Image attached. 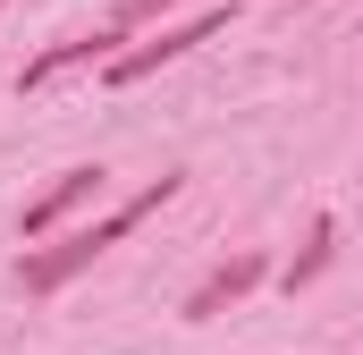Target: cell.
<instances>
[{
	"label": "cell",
	"mask_w": 363,
	"mask_h": 355,
	"mask_svg": "<svg viewBox=\"0 0 363 355\" xmlns=\"http://www.w3.org/2000/svg\"><path fill=\"white\" fill-rule=\"evenodd\" d=\"M169 195H178V178H152V186H144L135 203H118V212H101L93 229H77V237H60V246H43V254H26V263H17V279H26V296H51V288H68V279H77L85 263H101V254H110V246H118L127 229H144V220H152V212H161Z\"/></svg>",
	"instance_id": "6da1fadb"
},
{
	"label": "cell",
	"mask_w": 363,
	"mask_h": 355,
	"mask_svg": "<svg viewBox=\"0 0 363 355\" xmlns=\"http://www.w3.org/2000/svg\"><path fill=\"white\" fill-rule=\"evenodd\" d=\"M161 9H178V0H118L93 34H77V43H60V51H43V60H26V77H17V93H43L51 77H68V68H85V60H110V43H127L135 26H152Z\"/></svg>",
	"instance_id": "7a4b0ae2"
},
{
	"label": "cell",
	"mask_w": 363,
	"mask_h": 355,
	"mask_svg": "<svg viewBox=\"0 0 363 355\" xmlns=\"http://www.w3.org/2000/svg\"><path fill=\"white\" fill-rule=\"evenodd\" d=\"M211 34H228V9H203V17H186V26H161V34H152V43H135V51H110V60H101V77H110V85H144L161 60H186V51H194V43H211Z\"/></svg>",
	"instance_id": "3957f363"
},
{
	"label": "cell",
	"mask_w": 363,
	"mask_h": 355,
	"mask_svg": "<svg viewBox=\"0 0 363 355\" xmlns=\"http://www.w3.org/2000/svg\"><path fill=\"white\" fill-rule=\"evenodd\" d=\"M93 195H101V170H68L51 195H34V203H26V220H17V229H26V237H51V229H60L77 203H93Z\"/></svg>",
	"instance_id": "277c9868"
},
{
	"label": "cell",
	"mask_w": 363,
	"mask_h": 355,
	"mask_svg": "<svg viewBox=\"0 0 363 355\" xmlns=\"http://www.w3.org/2000/svg\"><path fill=\"white\" fill-rule=\"evenodd\" d=\"M254 279H262V254H237V263H220L203 288H194V296H186V322H211V313H220V305H237Z\"/></svg>",
	"instance_id": "5b68a950"
},
{
	"label": "cell",
	"mask_w": 363,
	"mask_h": 355,
	"mask_svg": "<svg viewBox=\"0 0 363 355\" xmlns=\"http://www.w3.org/2000/svg\"><path fill=\"white\" fill-rule=\"evenodd\" d=\"M330 246H338V220H313V237H304V254H296V263H287V288H304V279H313V271L330 263Z\"/></svg>",
	"instance_id": "8992f818"
}]
</instances>
